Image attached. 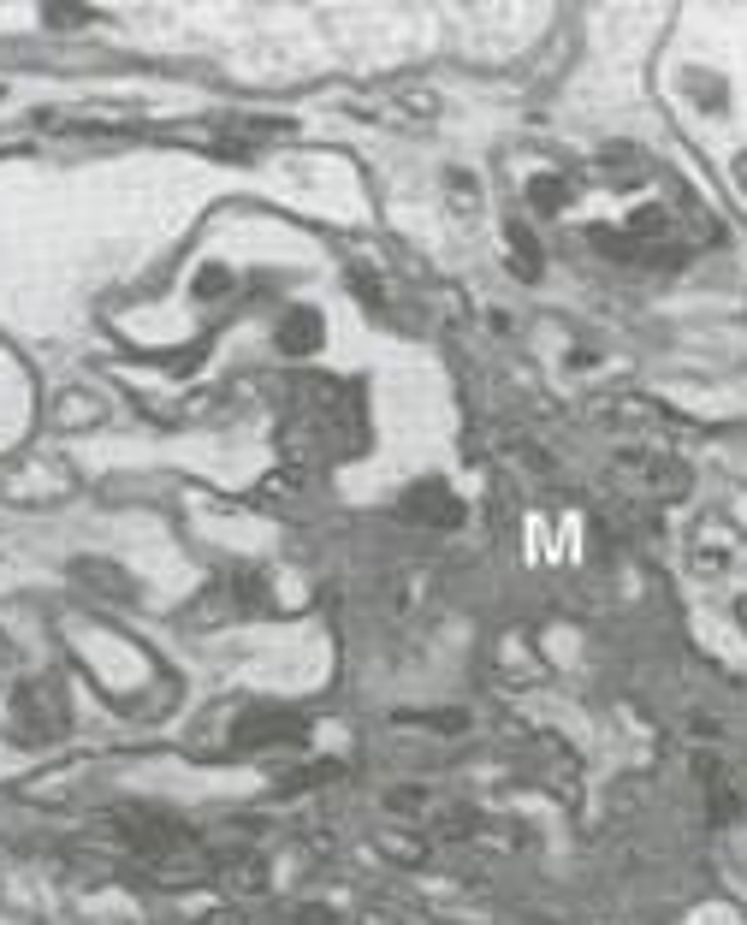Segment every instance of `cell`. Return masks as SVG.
I'll return each mask as SVG.
<instances>
[{
    "instance_id": "obj_6",
    "label": "cell",
    "mask_w": 747,
    "mask_h": 925,
    "mask_svg": "<svg viewBox=\"0 0 747 925\" xmlns=\"http://www.w3.org/2000/svg\"><path fill=\"white\" fill-rule=\"evenodd\" d=\"M528 196H535V208H564V202H569V184L564 179H535Z\"/></svg>"
},
{
    "instance_id": "obj_1",
    "label": "cell",
    "mask_w": 747,
    "mask_h": 925,
    "mask_svg": "<svg viewBox=\"0 0 747 925\" xmlns=\"http://www.w3.org/2000/svg\"><path fill=\"white\" fill-rule=\"evenodd\" d=\"M403 516H415V523H427V528H458L463 504L451 499L439 480H422V487H410V499H403Z\"/></svg>"
},
{
    "instance_id": "obj_7",
    "label": "cell",
    "mask_w": 747,
    "mask_h": 925,
    "mask_svg": "<svg viewBox=\"0 0 747 925\" xmlns=\"http://www.w3.org/2000/svg\"><path fill=\"white\" fill-rule=\"evenodd\" d=\"M742 184H747V155H742Z\"/></svg>"
},
{
    "instance_id": "obj_2",
    "label": "cell",
    "mask_w": 747,
    "mask_h": 925,
    "mask_svg": "<svg viewBox=\"0 0 747 925\" xmlns=\"http://www.w3.org/2000/svg\"><path fill=\"white\" fill-rule=\"evenodd\" d=\"M232 742H237V747H273V742H302V718H291V712H249V718H237Z\"/></svg>"
},
{
    "instance_id": "obj_3",
    "label": "cell",
    "mask_w": 747,
    "mask_h": 925,
    "mask_svg": "<svg viewBox=\"0 0 747 925\" xmlns=\"http://www.w3.org/2000/svg\"><path fill=\"white\" fill-rule=\"evenodd\" d=\"M314 345H321V321H314L309 309H291L285 326H280V350L285 357H302V350H314Z\"/></svg>"
},
{
    "instance_id": "obj_4",
    "label": "cell",
    "mask_w": 747,
    "mask_h": 925,
    "mask_svg": "<svg viewBox=\"0 0 747 925\" xmlns=\"http://www.w3.org/2000/svg\"><path fill=\"white\" fill-rule=\"evenodd\" d=\"M78 581H95V588H107V600H131V581H125L113 564H78Z\"/></svg>"
},
{
    "instance_id": "obj_5",
    "label": "cell",
    "mask_w": 747,
    "mask_h": 925,
    "mask_svg": "<svg viewBox=\"0 0 747 925\" xmlns=\"http://www.w3.org/2000/svg\"><path fill=\"white\" fill-rule=\"evenodd\" d=\"M605 172H611L617 167V179H623V184H635L641 179V155H635V149H605Z\"/></svg>"
},
{
    "instance_id": "obj_8",
    "label": "cell",
    "mask_w": 747,
    "mask_h": 925,
    "mask_svg": "<svg viewBox=\"0 0 747 925\" xmlns=\"http://www.w3.org/2000/svg\"><path fill=\"white\" fill-rule=\"evenodd\" d=\"M369 925H391V920H369Z\"/></svg>"
}]
</instances>
